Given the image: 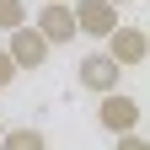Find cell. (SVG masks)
Instances as JSON below:
<instances>
[{"mask_svg": "<svg viewBox=\"0 0 150 150\" xmlns=\"http://www.w3.org/2000/svg\"><path fill=\"white\" fill-rule=\"evenodd\" d=\"M102 43H107L102 54H107L118 70H134V64H145V59H150V38H145V27H123V22H118V27L102 38Z\"/></svg>", "mask_w": 150, "mask_h": 150, "instance_id": "1", "label": "cell"}, {"mask_svg": "<svg viewBox=\"0 0 150 150\" xmlns=\"http://www.w3.org/2000/svg\"><path fill=\"white\" fill-rule=\"evenodd\" d=\"M70 16H75V38H107L118 27L112 0H70Z\"/></svg>", "mask_w": 150, "mask_h": 150, "instance_id": "2", "label": "cell"}, {"mask_svg": "<svg viewBox=\"0 0 150 150\" xmlns=\"http://www.w3.org/2000/svg\"><path fill=\"white\" fill-rule=\"evenodd\" d=\"M139 102L134 97H123V91H102V102H97V123L107 129V134H129V129H139Z\"/></svg>", "mask_w": 150, "mask_h": 150, "instance_id": "3", "label": "cell"}, {"mask_svg": "<svg viewBox=\"0 0 150 150\" xmlns=\"http://www.w3.org/2000/svg\"><path fill=\"white\" fill-rule=\"evenodd\" d=\"M6 54H11V64H16V70H43V64H48V43H43V32H38L32 22L11 27Z\"/></svg>", "mask_w": 150, "mask_h": 150, "instance_id": "4", "label": "cell"}, {"mask_svg": "<svg viewBox=\"0 0 150 150\" xmlns=\"http://www.w3.org/2000/svg\"><path fill=\"white\" fill-rule=\"evenodd\" d=\"M32 27L43 32V43H48V48L75 43V16H70V0H43V11L32 16Z\"/></svg>", "mask_w": 150, "mask_h": 150, "instance_id": "5", "label": "cell"}, {"mask_svg": "<svg viewBox=\"0 0 150 150\" xmlns=\"http://www.w3.org/2000/svg\"><path fill=\"white\" fill-rule=\"evenodd\" d=\"M75 81H81L86 91H97V97H102V91H118V81H123V70L112 64L107 54H86V59L75 64Z\"/></svg>", "mask_w": 150, "mask_h": 150, "instance_id": "6", "label": "cell"}, {"mask_svg": "<svg viewBox=\"0 0 150 150\" xmlns=\"http://www.w3.org/2000/svg\"><path fill=\"white\" fill-rule=\"evenodd\" d=\"M0 150H48V134H43V129H32V123L6 129V134H0Z\"/></svg>", "mask_w": 150, "mask_h": 150, "instance_id": "7", "label": "cell"}, {"mask_svg": "<svg viewBox=\"0 0 150 150\" xmlns=\"http://www.w3.org/2000/svg\"><path fill=\"white\" fill-rule=\"evenodd\" d=\"M27 22V6L22 0H0V32H11V27H22Z\"/></svg>", "mask_w": 150, "mask_h": 150, "instance_id": "8", "label": "cell"}, {"mask_svg": "<svg viewBox=\"0 0 150 150\" xmlns=\"http://www.w3.org/2000/svg\"><path fill=\"white\" fill-rule=\"evenodd\" d=\"M118 150H150V139H139V129H129V134H112Z\"/></svg>", "mask_w": 150, "mask_h": 150, "instance_id": "9", "label": "cell"}, {"mask_svg": "<svg viewBox=\"0 0 150 150\" xmlns=\"http://www.w3.org/2000/svg\"><path fill=\"white\" fill-rule=\"evenodd\" d=\"M11 81H16V64H11V54H6V48H0V91H6Z\"/></svg>", "mask_w": 150, "mask_h": 150, "instance_id": "10", "label": "cell"}, {"mask_svg": "<svg viewBox=\"0 0 150 150\" xmlns=\"http://www.w3.org/2000/svg\"><path fill=\"white\" fill-rule=\"evenodd\" d=\"M0 134H6V123H0Z\"/></svg>", "mask_w": 150, "mask_h": 150, "instance_id": "11", "label": "cell"}, {"mask_svg": "<svg viewBox=\"0 0 150 150\" xmlns=\"http://www.w3.org/2000/svg\"><path fill=\"white\" fill-rule=\"evenodd\" d=\"M112 6H123V0H112Z\"/></svg>", "mask_w": 150, "mask_h": 150, "instance_id": "12", "label": "cell"}]
</instances>
